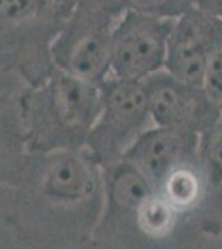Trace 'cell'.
Listing matches in <instances>:
<instances>
[{
    "label": "cell",
    "instance_id": "cell-3",
    "mask_svg": "<svg viewBox=\"0 0 222 249\" xmlns=\"http://www.w3.org/2000/svg\"><path fill=\"white\" fill-rule=\"evenodd\" d=\"M102 107L85 142V148L100 166L120 161L131 144L153 126L143 82L108 77L100 83Z\"/></svg>",
    "mask_w": 222,
    "mask_h": 249
},
{
    "label": "cell",
    "instance_id": "cell-4",
    "mask_svg": "<svg viewBox=\"0 0 222 249\" xmlns=\"http://www.w3.org/2000/svg\"><path fill=\"white\" fill-rule=\"evenodd\" d=\"M171 18L123 10L113 30L110 48V77L131 82L164 70Z\"/></svg>",
    "mask_w": 222,
    "mask_h": 249
},
{
    "label": "cell",
    "instance_id": "cell-11",
    "mask_svg": "<svg viewBox=\"0 0 222 249\" xmlns=\"http://www.w3.org/2000/svg\"><path fill=\"white\" fill-rule=\"evenodd\" d=\"M197 156L211 181L222 183V115L199 135Z\"/></svg>",
    "mask_w": 222,
    "mask_h": 249
},
{
    "label": "cell",
    "instance_id": "cell-5",
    "mask_svg": "<svg viewBox=\"0 0 222 249\" xmlns=\"http://www.w3.org/2000/svg\"><path fill=\"white\" fill-rule=\"evenodd\" d=\"M221 45L222 20L201 7H192L172 22L164 70L186 83L201 85Z\"/></svg>",
    "mask_w": 222,
    "mask_h": 249
},
{
    "label": "cell",
    "instance_id": "cell-7",
    "mask_svg": "<svg viewBox=\"0 0 222 249\" xmlns=\"http://www.w3.org/2000/svg\"><path fill=\"white\" fill-rule=\"evenodd\" d=\"M197 146L199 135L153 124L123 158L135 164L154 186H159L174 168L197 158Z\"/></svg>",
    "mask_w": 222,
    "mask_h": 249
},
{
    "label": "cell",
    "instance_id": "cell-2",
    "mask_svg": "<svg viewBox=\"0 0 222 249\" xmlns=\"http://www.w3.org/2000/svg\"><path fill=\"white\" fill-rule=\"evenodd\" d=\"M123 14L118 0H73L50 45L53 67L91 83L110 77V48Z\"/></svg>",
    "mask_w": 222,
    "mask_h": 249
},
{
    "label": "cell",
    "instance_id": "cell-12",
    "mask_svg": "<svg viewBox=\"0 0 222 249\" xmlns=\"http://www.w3.org/2000/svg\"><path fill=\"white\" fill-rule=\"evenodd\" d=\"M123 10L174 20L197 5V0H118Z\"/></svg>",
    "mask_w": 222,
    "mask_h": 249
},
{
    "label": "cell",
    "instance_id": "cell-15",
    "mask_svg": "<svg viewBox=\"0 0 222 249\" xmlns=\"http://www.w3.org/2000/svg\"><path fill=\"white\" fill-rule=\"evenodd\" d=\"M197 7L222 20V0H197Z\"/></svg>",
    "mask_w": 222,
    "mask_h": 249
},
{
    "label": "cell",
    "instance_id": "cell-1",
    "mask_svg": "<svg viewBox=\"0 0 222 249\" xmlns=\"http://www.w3.org/2000/svg\"><path fill=\"white\" fill-rule=\"evenodd\" d=\"M102 87L53 68L22 96L28 135L47 151L85 148L100 113Z\"/></svg>",
    "mask_w": 222,
    "mask_h": 249
},
{
    "label": "cell",
    "instance_id": "cell-10",
    "mask_svg": "<svg viewBox=\"0 0 222 249\" xmlns=\"http://www.w3.org/2000/svg\"><path fill=\"white\" fill-rule=\"evenodd\" d=\"M164 193V201L172 208H184L196 203L201 195V175L192 168V161L179 164L159 184Z\"/></svg>",
    "mask_w": 222,
    "mask_h": 249
},
{
    "label": "cell",
    "instance_id": "cell-6",
    "mask_svg": "<svg viewBox=\"0 0 222 249\" xmlns=\"http://www.w3.org/2000/svg\"><path fill=\"white\" fill-rule=\"evenodd\" d=\"M153 124L201 135L221 116L201 85L186 83L166 70L144 80Z\"/></svg>",
    "mask_w": 222,
    "mask_h": 249
},
{
    "label": "cell",
    "instance_id": "cell-13",
    "mask_svg": "<svg viewBox=\"0 0 222 249\" xmlns=\"http://www.w3.org/2000/svg\"><path fill=\"white\" fill-rule=\"evenodd\" d=\"M171 204H168L164 199L151 198L149 201L144 204L139 210V218L143 226L148 231L161 232L168 230L169 224H171Z\"/></svg>",
    "mask_w": 222,
    "mask_h": 249
},
{
    "label": "cell",
    "instance_id": "cell-8",
    "mask_svg": "<svg viewBox=\"0 0 222 249\" xmlns=\"http://www.w3.org/2000/svg\"><path fill=\"white\" fill-rule=\"evenodd\" d=\"M98 166L83 148L48 151L40 171V186L53 199L80 201L98 188Z\"/></svg>",
    "mask_w": 222,
    "mask_h": 249
},
{
    "label": "cell",
    "instance_id": "cell-9",
    "mask_svg": "<svg viewBox=\"0 0 222 249\" xmlns=\"http://www.w3.org/2000/svg\"><path fill=\"white\" fill-rule=\"evenodd\" d=\"M106 186L111 203L123 211L139 213L149 199L154 198V184L135 164L121 158L106 166Z\"/></svg>",
    "mask_w": 222,
    "mask_h": 249
},
{
    "label": "cell",
    "instance_id": "cell-14",
    "mask_svg": "<svg viewBox=\"0 0 222 249\" xmlns=\"http://www.w3.org/2000/svg\"><path fill=\"white\" fill-rule=\"evenodd\" d=\"M201 87L204 88V91L214 103V107L222 115V45L214 53L211 63H209L207 70L204 73Z\"/></svg>",
    "mask_w": 222,
    "mask_h": 249
}]
</instances>
